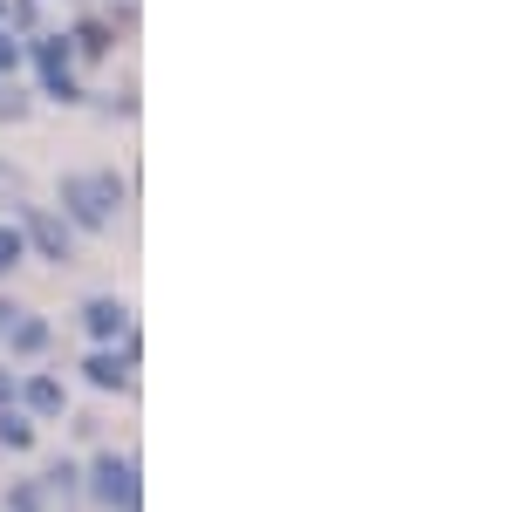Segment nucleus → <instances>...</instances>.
I'll return each mask as SVG.
<instances>
[{
  "instance_id": "nucleus-13",
  "label": "nucleus",
  "mask_w": 512,
  "mask_h": 512,
  "mask_svg": "<svg viewBox=\"0 0 512 512\" xmlns=\"http://www.w3.org/2000/svg\"><path fill=\"white\" fill-rule=\"evenodd\" d=\"M0 117H28V96H21V89H14V76L0 82Z\"/></svg>"
},
{
  "instance_id": "nucleus-17",
  "label": "nucleus",
  "mask_w": 512,
  "mask_h": 512,
  "mask_svg": "<svg viewBox=\"0 0 512 512\" xmlns=\"http://www.w3.org/2000/svg\"><path fill=\"white\" fill-rule=\"evenodd\" d=\"M7 321H14V301H0V328H7Z\"/></svg>"
},
{
  "instance_id": "nucleus-11",
  "label": "nucleus",
  "mask_w": 512,
  "mask_h": 512,
  "mask_svg": "<svg viewBox=\"0 0 512 512\" xmlns=\"http://www.w3.org/2000/svg\"><path fill=\"white\" fill-rule=\"evenodd\" d=\"M21 246H28L21 226H0V274H14V267H21Z\"/></svg>"
},
{
  "instance_id": "nucleus-10",
  "label": "nucleus",
  "mask_w": 512,
  "mask_h": 512,
  "mask_svg": "<svg viewBox=\"0 0 512 512\" xmlns=\"http://www.w3.org/2000/svg\"><path fill=\"white\" fill-rule=\"evenodd\" d=\"M69 48H76V55H110V28H103V21H82Z\"/></svg>"
},
{
  "instance_id": "nucleus-9",
  "label": "nucleus",
  "mask_w": 512,
  "mask_h": 512,
  "mask_svg": "<svg viewBox=\"0 0 512 512\" xmlns=\"http://www.w3.org/2000/svg\"><path fill=\"white\" fill-rule=\"evenodd\" d=\"M0 444H7V451H35V424H28V410H21V403H7V410H0Z\"/></svg>"
},
{
  "instance_id": "nucleus-2",
  "label": "nucleus",
  "mask_w": 512,
  "mask_h": 512,
  "mask_svg": "<svg viewBox=\"0 0 512 512\" xmlns=\"http://www.w3.org/2000/svg\"><path fill=\"white\" fill-rule=\"evenodd\" d=\"M89 499L110 506V512H137V458L103 451V458L89 465Z\"/></svg>"
},
{
  "instance_id": "nucleus-12",
  "label": "nucleus",
  "mask_w": 512,
  "mask_h": 512,
  "mask_svg": "<svg viewBox=\"0 0 512 512\" xmlns=\"http://www.w3.org/2000/svg\"><path fill=\"white\" fill-rule=\"evenodd\" d=\"M41 499H48L41 485H14V492H7V512H41Z\"/></svg>"
},
{
  "instance_id": "nucleus-14",
  "label": "nucleus",
  "mask_w": 512,
  "mask_h": 512,
  "mask_svg": "<svg viewBox=\"0 0 512 512\" xmlns=\"http://www.w3.org/2000/svg\"><path fill=\"white\" fill-rule=\"evenodd\" d=\"M21 55H28V48H21V41L0 28V76H14V69H21Z\"/></svg>"
},
{
  "instance_id": "nucleus-3",
  "label": "nucleus",
  "mask_w": 512,
  "mask_h": 512,
  "mask_svg": "<svg viewBox=\"0 0 512 512\" xmlns=\"http://www.w3.org/2000/svg\"><path fill=\"white\" fill-rule=\"evenodd\" d=\"M28 55H35V69H41V89L55 96V103H82V89H76V76H69V41L62 35H35L28 41Z\"/></svg>"
},
{
  "instance_id": "nucleus-8",
  "label": "nucleus",
  "mask_w": 512,
  "mask_h": 512,
  "mask_svg": "<svg viewBox=\"0 0 512 512\" xmlns=\"http://www.w3.org/2000/svg\"><path fill=\"white\" fill-rule=\"evenodd\" d=\"M21 403H28V417H62L69 396H62L55 376H28V383H21Z\"/></svg>"
},
{
  "instance_id": "nucleus-1",
  "label": "nucleus",
  "mask_w": 512,
  "mask_h": 512,
  "mask_svg": "<svg viewBox=\"0 0 512 512\" xmlns=\"http://www.w3.org/2000/svg\"><path fill=\"white\" fill-rule=\"evenodd\" d=\"M62 205H69V219L82 233H103V226H117L123 178L117 171H76V178H62Z\"/></svg>"
},
{
  "instance_id": "nucleus-7",
  "label": "nucleus",
  "mask_w": 512,
  "mask_h": 512,
  "mask_svg": "<svg viewBox=\"0 0 512 512\" xmlns=\"http://www.w3.org/2000/svg\"><path fill=\"white\" fill-rule=\"evenodd\" d=\"M0 335H7V349H14V355H41V349H48V321L21 315V308H14V321H7Z\"/></svg>"
},
{
  "instance_id": "nucleus-16",
  "label": "nucleus",
  "mask_w": 512,
  "mask_h": 512,
  "mask_svg": "<svg viewBox=\"0 0 512 512\" xmlns=\"http://www.w3.org/2000/svg\"><path fill=\"white\" fill-rule=\"evenodd\" d=\"M0 192H21V185H14V171H7V164H0Z\"/></svg>"
},
{
  "instance_id": "nucleus-15",
  "label": "nucleus",
  "mask_w": 512,
  "mask_h": 512,
  "mask_svg": "<svg viewBox=\"0 0 512 512\" xmlns=\"http://www.w3.org/2000/svg\"><path fill=\"white\" fill-rule=\"evenodd\" d=\"M7 403H21V376H14V369H0V410H7Z\"/></svg>"
},
{
  "instance_id": "nucleus-6",
  "label": "nucleus",
  "mask_w": 512,
  "mask_h": 512,
  "mask_svg": "<svg viewBox=\"0 0 512 512\" xmlns=\"http://www.w3.org/2000/svg\"><path fill=\"white\" fill-rule=\"evenodd\" d=\"M21 219H28V239H35L48 260H69V226H62V219H48V212H35V205H28Z\"/></svg>"
},
{
  "instance_id": "nucleus-5",
  "label": "nucleus",
  "mask_w": 512,
  "mask_h": 512,
  "mask_svg": "<svg viewBox=\"0 0 512 512\" xmlns=\"http://www.w3.org/2000/svg\"><path fill=\"white\" fill-rule=\"evenodd\" d=\"M82 328H89L96 342H123V335H130V308H123L117 294H96V301H82Z\"/></svg>"
},
{
  "instance_id": "nucleus-4",
  "label": "nucleus",
  "mask_w": 512,
  "mask_h": 512,
  "mask_svg": "<svg viewBox=\"0 0 512 512\" xmlns=\"http://www.w3.org/2000/svg\"><path fill=\"white\" fill-rule=\"evenodd\" d=\"M130 362H137V342L123 335V349H110V342H96V355L82 362V376L96 383V390H130L137 376H130Z\"/></svg>"
}]
</instances>
